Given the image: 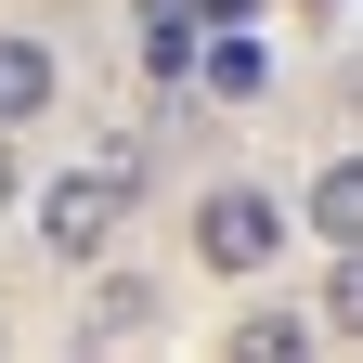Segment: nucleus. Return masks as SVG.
Here are the masks:
<instances>
[{
  "label": "nucleus",
  "mask_w": 363,
  "mask_h": 363,
  "mask_svg": "<svg viewBox=\"0 0 363 363\" xmlns=\"http://www.w3.org/2000/svg\"><path fill=\"white\" fill-rule=\"evenodd\" d=\"M182 247H195V272H220V286H259V272L286 259V195H259V182H208L195 220H182Z\"/></svg>",
  "instance_id": "f03ea898"
},
{
  "label": "nucleus",
  "mask_w": 363,
  "mask_h": 363,
  "mask_svg": "<svg viewBox=\"0 0 363 363\" xmlns=\"http://www.w3.org/2000/svg\"><path fill=\"white\" fill-rule=\"evenodd\" d=\"M52 91H65V52H52L39 26H0V130L52 117Z\"/></svg>",
  "instance_id": "39448f33"
},
{
  "label": "nucleus",
  "mask_w": 363,
  "mask_h": 363,
  "mask_svg": "<svg viewBox=\"0 0 363 363\" xmlns=\"http://www.w3.org/2000/svg\"><path fill=\"white\" fill-rule=\"evenodd\" d=\"M195 78H208V91H220V104H247V91H259V78H272V52H259V39H247V26H220V52H208V65H195Z\"/></svg>",
  "instance_id": "423d86ee"
},
{
  "label": "nucleus",
  "mask_w": 363,
  "mask_h": 363,
  "mask_svg": "<svg viewBox=\"0 0 363 363\" xmlns=\"http://www.w3.org/2000/svg\"><path fill=\"white\" fill-rule=\"evenodd\" d=\"M130 195H143V143H91L78 169H52L39 182V208H26V234H39V259H65V272H91L117 247V220H130Z\"/></svg>",
  "instance_id": "f257e3e1"
},
{
  "label": "nucleus",
  "mask_w": 363,
  "mask_h": 363,
  "mask_svg": "<svg viewBox=\"0 0 363 363\" xmlns=\"http://www.w3.org/2000/svg\"><path fill=\"white\" fill-rule=\"evenodd\" d=\"M298 234L311 247H363V143H337L325 169L298 182Z\"/></svg>",
  "instance_id": "20e7f679"
},
{
  "label": "nucleus",
  "mask_w": 363,
  "mask_h": 363,
  "mask_svg": "<svg viewBox=\"0 0 363 363\" xmlns=\"http://www.w3.org/2000/svg\"><path fill=\"white\" fill-rule=\"evenodd\" d=\"M195 26L220 39V26H259V0H195Z\"/></svg>",
  "instance_id": "6e6552de"
},
{
  "label": "nucleus",
  "mask_w": 363,
  "mask_h": 363,
  "mask_svg": "<svg viewBox=\"0 0 363 363\" xmlns=\"http://www.w3.org/2000/svg\"><path fill=\"white\" fill-rule=\"evenodd\" d=\"M337 325H325V298H259V311H234L220 325V363H311Z\"/></svg>",
  "instance_id": "7ed1b4c3"
},
{
  "label": "nucleus",
  "mask_w": 363,
  "mask_h": 363,
  "mask_svg": "<svg viewBox=\"0 0 363 363\" xmlns=\"http://www.w3.org/2000/svg\"><path fill=\"white\" fill-rule=\"evenodd\" d=\"M13 195H26V143L0 130V208H13Z\"/></svg>",
  "instance_id": "1a4fd4ad"
},
{
  "label": "nucleus",
  "mask_w": 363,
  "mask_h": 363,
  "mask_svg": "<svg viewBox=\"0 0 363 363\" xmlns=\"http://www.w3.org/2000/svg\"><path fill=\"white\" fill-rule=\"evenodd\" d=\"M325 325L363 350V247H325Z\"/></svg>",
  "instance_id": "0eeeda50"
}]
</instances>
